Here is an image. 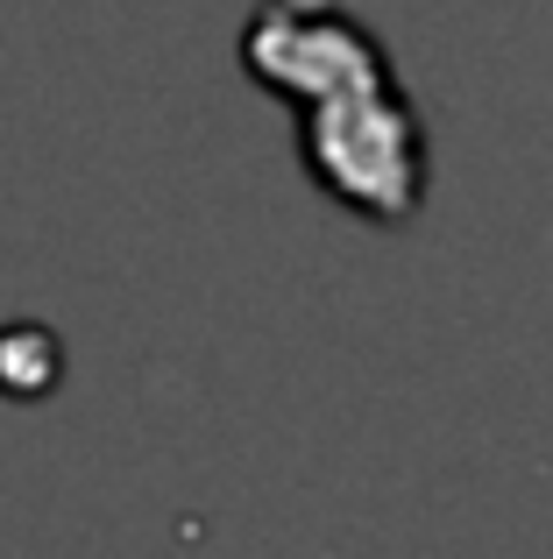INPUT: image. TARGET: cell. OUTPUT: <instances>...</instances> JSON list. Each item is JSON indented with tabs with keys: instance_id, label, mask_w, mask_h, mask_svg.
<instances>
[{
	"instance_id": "obj_2",
	"label": "cell",
	"mask_w": 553,
	"mask_h": 559,
	"mask_svg": "<svg viewBox=\"0 0 553 559\" xmlns=\"http://www.w3.org/2000/svg\"><path fill=\"white\" fill-rule=\"evenodd\" d=\"M242 64L270 93H291L298 107L327 99V93H348V85L390 79L376 36L362 22H348L341 0H263V14L242 36Z\"/></svg>"
},
{
	"instance_id": "obj_1",
	"label": "cell",
	"mask_w": 553,
	"mask_h": 559,
	"mask_svg": "<svg viewBox=\"0 0 553 559\" xmlns=\"http://www.w3.org/2000/svg\"><path fill=\"white\" fill-rule=\"evenodd\" d=\"M298 142L313 185L362 219H412L426 199V135L390 79L305 99Z\"/></svg>"
}]
</instances>
